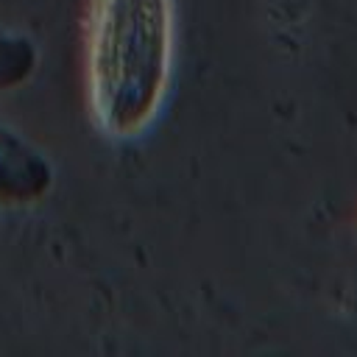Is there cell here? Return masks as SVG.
Here are the masks:
<instances>
[{
  "label": "cell",
  "instance_id": "1",
  "mask_svg": "<svg viewBox=\"0 0 357 357\" xmlns=\"http://www.w3.org/2000/svg\"><path fill=\"white\" fill-rule=\"evenodd\" d=\"M81 75L95 131L109 142L142 139L176 75V0H86Z\"/></svg>",
  "mask_w": 357,
  "mask_h": 357
},
{
  "label": "cell",
  "instance_id": "2",
  "mask_svg": "<svg viewBox=\"0 0 357 357\" xmlns=\"http://www.w3.org/2000/svg\"><path fill=\"white\" fill-rule=\"evenodd\" d=\"M39 59V45L25 31L0 22V95L31 84Z\"/></svg>",
  "mask_w": 357,
  "mask_h": 357
}]
</instances>
